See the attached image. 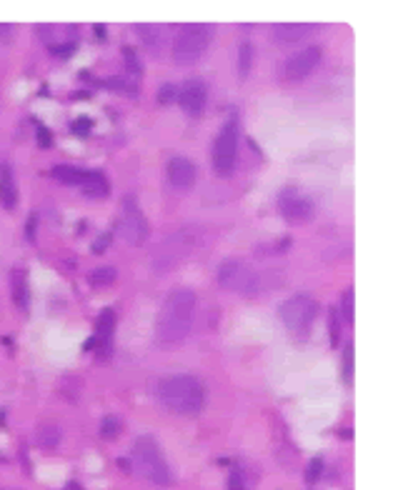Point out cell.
<instances>
[{"instance_id":"obj_1","label":"cell","mask_w":398,"mask_h":490,"mask_svg":"<svg viewBox=\"0 0 398 490\" xmlns=\"http://www.w3.org/2000/svg\"><path fill=\"white\" fill-rule=\"evenodd\" d=\"M193 315H196V293L191 288L178 285L165 295L163 306L156 318V338L163 345H178L191 333Z\"/></svg>"},{"instance_id":"obj_2","label":"cell","mask_w":398,"mask_h":490,"mask_svg":"<svg viewBox=\"0 0 398 490\" xmlns=\"http://www.w3.org/2000/svg\"><path fill=\"white\" fill-rule=\"evenodd\" d=\"M158 398L176 415H198L206 405V388L196 376H171L158 383Z\"/></svg>"},{"instance_id":"obj_3","label":"cell","mask_w":398,"mask_h":490,"mask_svg":"<svg viewBox=\"0 0 398 490\" xmlns=\"http://www.w3.org/2000/svg\"><path fill=\"white\" fill-rule=\"evenodd\" d=\"M318 313H320L318 303L311 295H303V293L291 295V298L278 306V318H281V323L288 328V333L296 341H306L313 323L318 318Z\"/></svg>"},{"instance_id":"obj_4","label":"cell","mask_w":398,"mask_h":490,"mask_svg":"<svg viewBox=\"0 0 398 490\" xmlns=\"http://www.w3.org/2000/svg\"><path fill=\"white\" fill-rule=\"evenodd\" d=\"M200 245V233L193 230V228H185V230H176L173 235H168L161 245L156 248V256H153V265H156L158 273H165V270L178 268L180 263H185L188 258L196 253V248Z\"/></svg>"},{"instance_id":"obj_5","label":"cell","mask_w":398,"mask_h":490,"mask_svg":"<svg viewBox=\"0 0 398 490\" xmlns=\"http://www.w3.org/2000/svg\"><path fill=\"white\" fill-rule=\"evenodd\" d=\"M133 463H135V470L153 485H171L173 480L171 468H168V463H165L163 453H161V448H158V443L153 441V438L143 435V438L135 441Z\"/></svg>"},{"instance_id":"obj_6","label":"cell","mask_w":398,"mask_h":490,"mask_svg":"<svg viewBox=\"0 0 398 490\" xmlns=\"http://www.w3.org/2000/svg\"><path fill=\"white\" fill-rule=\"evenodd\" d=\"M218 285L231 293H241V295L253 298L264 288V278L250 268L248 260H243V258H226L218 265Z\"/></svg>"},{"instance_id":"obj_7","label":"cell","mask_w":398,"mask_h":490,"mask_svg":"<svg viewBox=\"0 0 398 490\" xmlns=\"http://www.w3.org/2000/svg\"><path fill=\"white\" fill-rule=\"evenodd\" d=\"M211 25H200V23H191V25H183L178 30L176 38H173V60L178 65H193L196 60L203 58V53L208 50V43H211Z\"/></svg>"},{"instance_id":"obj_8","label":"cell","mask_w":398,"mask_h":490,"mask_svg":"<svg viewBox=\"0 0 398 490\" xmlns=\"http://www.w3.org/2000/svg\"><path fill=\"white\" fill-rule=\"evenodd\" d=\"M238 140H241V123H238V115H231L213 143V168L221 178L233 175L235 163H238Z\"/></svg>"},{"instance_id":"obj_9","label":"cell","mask_w":398,"mask_h":490,"mask_svg":"<svg viewBox=\"0 0 398 490\" xmlns=\"http://www.w3.org/2000/svg\"><path fill=\"white\" fill-rule=\"evenodd\" d=\"M121 233L130 245H143L150 238V223L135 195H126L121 203Z\"/></svg>"},{"instance_id":"obj_10","label":"cell","mask_w":398,"mask_h":490,"mask_svg":"<svg viewBox=\"0 0 398 490\" xmlns=\"http://www.w3.org/2000/svg\"><path fill=\"white\" fill-rule=\"evenodd\" d=\"M320 56H323V50L318 45H308V48L291 53L285 58V63L281 65V80L283 83H298V80L308 78L318 68Z\"/></svg>"},{"instance_id":"obj_11","label":"cell","mask_w":398,"mask_h":490,"mask_svg":"<svg viewBox=\"0 0 398 490\" xmlns=\"http://www.w3.org/2000/svg\"><path fill=\"white\" fill-rule=\"evenodd\" d=\"M278 210L291 225H303L313 218V203L296 188H283L278 193Z\"/></svg>"},{"instance_id":"obj_12","label":"cell","mask_w":398,"mask_h":490,"mask_svg":"<svg viewBox=\"0 0 398 490\" xmlns=\"http://www.w3.org/2000/svg\"><path fill=\"white\" fill-rule=\"evenodd\" d=\"M176 100H178V106L183 108V113H185V115H191V118H198V115H203V110H206L208 86H206V83H203L200 78L185 80L183 86L178 88Z\"/></svg>"},{"instance_id":"obj_13","label":"cell","mask_w":398,"mask_h":490,"mask_svg":"<svg viewBox=\"0 0 398 490\" xmlns=\"http://www.w3.org/2000/svg\"><path fill=\"white\" fill-rule=\"evenodd\" d=\"M165 178H168V183H171L176 191L185 193V191H191L193 185H196V178H198V168H196V163H193L191 158L173 156L171 160H168V165H165Z\"/></svg>"},{"instance_id":"obj_14","label":"cell","mask_w":398,"mask_h":490,"mask_svg":"<svg viewBox=\"0 0 398 490\" xmlns=\"http://www.w3.org/2000/svg\"><path fill=\"white\" fill-rule=\"evenodd\" d=\"M113 330H115V310L113 308H106V310H100L93 341L88 343L91 348L98 350V358H103V360H108L110 350H113Z\"/></svg>"},{"instance_id":"obj_15","label":"cell","mask_w":398,"mask_h":490,"mask_svg":"<svg viewBox=\"0 0 398 490\" xmlns=\"http://www.w3.org/2000/svg\"><path fill=\"white\" fill-rule=\"evenodd\" d=\"M10 293H13V303L21 310H25L30 303V285H28V270L13 268L10 270Z\"/></svg>"},{"instance_id":"obj_16","label":"cell","mask_w":398,"mask_h":490,"mask_svg":"<svg viewBox=\"0 0 398 490\" xmlns=\"http://www.w3.org/2000/svg\"><path fill=\"white\" fill-rule=\"evenodd\" d=\"M0 203L8 210L18 206V185H15V175L8 163H0Z\"/></svg>"},{"instance_id":"obj_17","label":"cell","mask_w":398,"mask_h":490,"mask_svg":"<svg viewBox=\"0 0 398 490\" xmlns=\"http://www.w3.org/2000/svg\"><path fill=\"white\" fill-rule=\"evenodd\" d=\"M313 30V25H306V23H278L273 25V38L278 43H298Z\"/></svg>"},{"instance_id":"obj_18","label":"cell","mask_w":398,"mask_h":490,"mask_svg":"<svg viewBox=\"0 0 398 490\" xmlns=\"http://www.w3.org/2000/svg\"><path fill=\"white\" fill-rule=\"evenodd\" d=\"M80 191L86 193L88 198H106L108 193H110V183H108V178L100 171H88Z\"/></svg>"},{"instance_id":"obj_19","label":"cell","mask_w":398,"mask_h":490,"mask_svg":"<svg viewBox=\"0 0 398 490\" xmlns=\"http://www.w3.org/2000/svg\"><path fill=\"white\" fill-rule=\"evenodd\" d=\"M86 173L88 171H80V168H75V165H56V168L50 171V175H53L58 183L73 185V188H80V185H83V180H86Z\"/></svg>"},{"instance_id":"obj_20","label":"cell","mask_w":398,"mask_h":490,"mask_svg":"<svg viewBox=\"0 0 398 490\" xmlns=\"http://www.w3.org/2000/svg\"><path fill=\"white\" fill-rule=\"evenodd\" d=\"M138 36H141L143 45L153 56H161V50H163V30L158 28V25H138Z\"/></svg>"},{"instance_id":"obj_21","label":"cell","mask_w":398,"mask_h":490,"mask_svg":"<svg viewBox=\"0 0 398 490\" xmlns=\"http://www.w3.org/2000/svg\"><path fill=\"white\" fill-rule=\"evenodd\" d=\"M63 433H60V428L56 423H43V426H38V445L45 448V450H53L58 448Z\"/></svg>"},{"instance_id":"obj_22","label":"cell","mask_w":398,"mask_h":490,"mask_svg":"<svg viewBox=\"0 0 398 490\" xmlns=\"http://www.w3.org/2000/svg\"><path fill=\"white\" fill-rule=\"evenodd\" d=\"M123 63H126V73H128L130 78H141L143 75V58L138 56V50L133 45L123 48Z\"/></svg>"},{"instance_id":"obj_23","label":"cell","mask_w":398,"mask_h":490,"mask_svg":"<svg viewBox=\"0 0 398 490\" xmlns=\"http://www.w3.org/2000/svg\"><path fill=\"white\" fill-rule=\"evenodd\" d=\"M123 433V420L118 415H106V418L100 420V438H106V441H115L118 435Z\"/></svg>"},{"instance_id":"obj_24","label":"cell","mask_w":398,"mask_h":490,"mask_svg":"<svg viewBox=\"0 0 398 490\" xmlns=\"http://www.w3.org/2000/svg\"><path fill=\"white\" fill-rule=\"evenodd\" d=\"M115 278H118V273H115V268H110V265L95 268L88 273V280H91V285H95V288H106V285L115 283Z\"/></svg>"},{"instance_id":"obj_25","label":"cell","mask_w":398,"mask_h":490,"mask_svg":"<svg viewBox=\"0 0 398 490\" xmlns=\"http://www.w3.org/2000/svg\"><path fill=\"white\" fill-rule=\"evenodd\" d=\"M250 60H253V48H250V43L246 40V43H241V56H238V75H241V78H248Z\"/></svg>"},{"instance_id":"obj_26","label":"cell","mask_w":398,"mask_h":490,"mask_svg":"<svg viewBox=\"0 0 398 490\" xmlns=\"http://www.w3.org/2000/svg\"><path fill=\"white\" fill-rule=\"evenodd\" d=\"M103 86L106 88H113L115 93H126V95H135V86L133 83H130L128 78H126V75H115V78H108L106 83H103Z\"/></svg>"},{"instance_id":"obj_27","label":"cell","mask_w":398,"mask_h":490,"mask_svg":"<svg viewBox=\"0 0 398 490\" xmlns=\"http://www.w3.org/2000/svg\"><path fill=\"white\" fill-rule=\"evenodd\" d=\"M353 288H346L341 295V315L346 318V323H353Z\"/></svg>"},{"instance_id":"obj_28","label":"cell","mask_w":398,"mask_h":490,"mask_svg":"<svg viewBox=\"0 0 398 490\" xmlns=\"http://www.w3.org/2000/svg\"><path fill=\"white\" fill-rule=\"evenodd\" d=\"M80 388H83V383H80L78 378H65L63 383H60V395H65V398H71V400H75V395L80 393Z\"/></svg>"},{"instance_id":"obj_29","label":"cell","mask_w":398,"mask_h":490,"mask_svg":"<svg viewBox=\"0 0 398 490\" xmlns=\"http://www.w3.org/2000/svg\"><path fill=\"white\" fill-rule=\"evenodd\" d=\"M343 378L346 383H353V343H349L343 353Z\"/></svg>"},{"instance_id":"obj_30","label":"cell","mask_w":398,"mask_h":490,"mask_svg":"<svg viewBox=\"0 0 398 490\" xmlns=\"http://www.w3.org/2000/svg\"><path fill=\"white\" fill-rule=\"evenodd\" d=\"M228 490H248V485H246V478H243L241 470H233V473L228 476Z\"/></svg>"},{"instance_id":"obj_31","label":"cell","mask_w":398,"mask_h":490,"mask_svg":"<svg viewBox=\"0 0 398 490\" xmlns=\"http://www.w3.org/2000/svg\"><path fill=\"white\" fill-rule=\"evenodd\" d=\"M328 323H331V343L338 345V341H341V328H338V315H336V310L328 313Z\"/></svg>"},{"instance_id":"obj_32","label":"cell","mask_w":398,"mask_h":490,"mask_svg":"<svg viewBox=\"0 0 398 490\" xmlns=\"http://www.w3.org/2000/svg\"><path fill=\"white\" fill-rule=\"evenodd\" d=\"M173 98H176V88L173 86H163L158 90V103H171Z\"/></svg>"},{"instance_id":"obj_33","label":"cell","mask_w":398,"mask_h":490,"mask_svg":"<svg viewBox=\"0 0 398 490\" xmlns=\"http://www.w3.org/2000/svg\"><path fill=\"white\" fill-rule=\"evenodd\" d=\"M38 143H40V145H45V148H50V145H53V138H50V133L45 128L38 130Z\"/></svg>"},{"instance_id":"obj_34","label":"cell","mask_w":398,"mask_h":490,"mask_svg":"<svg viewBox=\"0 0 398 490\" xmlns=\"http://www.w3.org/2000/svg\"><path fill=\"white\" fill-rule=\"evenodd\" d=\"M320 468H323V463H320V461H313L311 463V468H308V480H311V483H313V480H316V478H318V470Z\"/></svg>"},{"instance_id":"obj_35","label":"cell","mask_w":398,"mask_h":490,"mask_svg":"<svg viewBox=\"0 0 398 490\" xmlns=\"http://www.w3.org/2000/svg\"><path fill=\"white\" fill-rule=\"evenodd\" d=\"M108 243H110V235H106V238H98V241L93 243V253H103V250L108 248Z\"/></svg>"},{"instance_id":"obj_36","label":"cell","mask_w":398,"mask_h":490,"mask_svg":"<svg viewBox=\"0 0 398 490\" xmlns=\"http://www.w3.org/2000/svg\"><path fill=\"white\" fill-rule=\"evenodd\" d=\"M73 130H75L78 135H86L88 130H91V121H75L73 123Z\"/></svg>"},{"instance_id":"obj_37","label":"cell","mask_w":398,"mask_h":490,"mask_svg":"<svg viewBox=\"0 0 398 490\" xmlns=\"http://www.w3.org/2000/svg\"><path fill=\"white\" fill-rule=\"evenodd\" d=\"M73 50H75V45H60V48H53V53H56V56H63V58H68L73 53Z\"/></svg>"},{"instance_id":"obj_38","label":"cell","mask_w":398,"mask_h":490,"mask_svg":"<svg viewBox=\"0 0 398 490\" xmlns=\"http://www.w3.org/2000/svg\"><path fill=\"white\" fill-rule=\"evenodd\" d=\"M10 30H13V25H0V38H3V40H10Z\"/></svg>"}]
</instances>
